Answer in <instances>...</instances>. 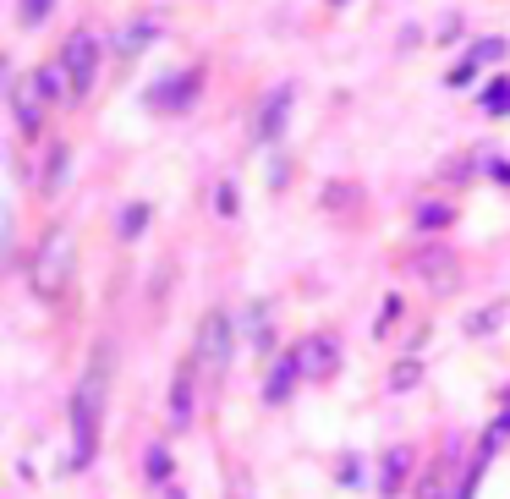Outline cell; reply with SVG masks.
Listing matches in <instances>:
<instances>
[{"instance_id":"6da1fadb","label":"cell","mask_w":510,"mask_h":499,"mask_svg":"<svg viewBox=\"0 0 510 499\" xmlns=\"http://www.w3.org/2000/svg\"><path fill=\"white\" fill-rule=\"evenodd\" d=\"M110 362L116 352L100 346L88 362V373L77 379V395H72V466H88L100 455V433H105V400H110Z\"/></svg>"},{"instance_id":"7a4b0ae2","label":"cell","mask_w":510,"mask_h":499,"mask_svg":"<svg viewBox=\"0 0 510 499\" xmlns=\"http://www.w3.org/2000/svg\"><path fill=\"white\" fill-rule=\"evenodd\" d=\"M72 274H77V236L67 226H55L44 242H39V253H34V269H28V280H34V291L39 302H60L72 291Z\"/></svg>"},{"instance_id":"3957f363","label":"cell","mask_w":510,"mask_h":499,"mask_svg":"<svg viewBox=\"0 0 510 499\" xmlns=\"http://www.w3.org/2000/svg\"><path fill=\"white\" fill-rule=\"evenodd\" d=\"M231 352H236V324L226 307H209V313L198 319V340H193V368L203 373L209 384L226 379V368H231Z\"/></svg>"},{"instance_id":"277c9868","label":"cell","mask_w":510,"mask_h":499,"mask_svg":"<svg viewBox=\"0 0 510 499\" xmlns=\"http://www.w3.org/2000/svg\"><path fill=\"white\" fill-rule=\"evenodd\" d=\"M60 67H67L72 99H88V88L100 83V39H93L88 28H77V34L67 39V50H60Z\"/></svg>"},{"instance_id":"5b68a950","label":"cell","mask_w":510,"mask_h":499,"mask_svg":"<svg viewBox=\"0 0 510 499\" xmlns=\"http://www.w3.org/2000/svg\"><path fill=\"white\" fill-rule=\"evenodd\" d=\"M291 357H297V368H302V379L324 384V379H335V368H340V340H335V335H307Z\"/></svg>"},{"instance_id":"8992f818","label":"cell","mask_w":510,"mask_h":499,"mask_svg":"<svg viewBox=\"0 0 510 499\" xmlns=\"http://www.w3.org/2000/svg\"><path fill=\"white\" fill-rule=\"evenodd\" d=\"M6 99H12V121H17V132H22V138H39V132H44V105H50L44 93H39V83H34V77H17Z\"/></svg>"},{"instance_id":"52a82bcc","label":"cell","mask_w":510,"mask_h":499,"mask_svg":"<svg viewBox=\"0 0 510 499\" xmlns=\"http://www.w3.org/2000/svg\"><path fill=\"white\" fill-rule=\"evenodd\" d=\"M411 269L423 274V286H428L434 297H450V291L461 286V269H456V253H444V247H439V253H418V258H411Z\"/></svg>"},{"instance_id":"ba28073f","label":"cell","mask_w":510,"mask_h":499,"mask_svg":"<svg viewBox=\"0 0 510 499\" xmlns=\"http://www.w3.org/2000/svg\"><path fill=\"white\" fill-rule=\"evenodd\" d=\"M193 93H198V72H181V77H159L148 88V105L154 110H171V105H193Z\"/></svg>"},{"instance_id":"9c48e42d","label":"cell","mask_w":510,"mask_h":499,"mask_svg":"<svg viewBox=\"0 0 510 499\" xmlns=\"http://www.w3.org/2000/svg\"><path fill=\"white\" fill-rule=\"evenodd\" d=\"M285 110H291V83H275V93L259 110V143H275L285 132Z\"/></svg>"},{"instance_id":"30bf717a","label":"cell","mask_w":510,"mask_h":499,"mask_svg":"<svg viewBox=\"0 0 510 499\" xmlns=\"http://www.w3.org/2000/svg\"><path fill=\"white\" fill-rule=\"evenodd\" d=\"M297 357H280L275 368H269V384H264V400L269 407H285V400H291V384H297Z\"/></svg>"},{"instance_id":"8fae6325","label":"cell","mask_w":510,"mask_h":499,"mask_svg":"<svg viewBox=\"0 0 510 499\" xmlns=\"http://www.w3.org/2000/svg\"><path fill=\"white\" fill-rule=\"evenodd\" d=\"M171 423H176V433L193 428V379H187V373L171 379Z\"/></svg>"},{"instance_id":"7c38bea8","label":"cell","mask_w":510,"mask_h":499,"mask_svg":"<svg viewBox=\"0 0 510 499\" xmlns=\"http://www.w3.org/2000/svg\"><path fill=\"white\" fill-rule=\"evenodd\" d=\"M444 478H450V455H434L423 483H418V499H444Z\"/></svg>"},{"instance_id":"4fadbf2b","label":"cell","mask_w":510,"mask_h":499,"mask_svg":"<svg viewBox=\"0 0 510 499\" xmlns=\"http://www.w3.org/2000/svg\"><path fill=\"white\" fill-rule=\"evenodd\" d=\"M34 83H39V93H44V99H67V93H72V83H67V67H60V60H55V67H39V72H34Z\"/></svg>"},{"instance_id":"5bb4252c","label":"cell","mask_w":510,"mask_h":499,"mask_svg":"<svg viewBox=\"0 0 510 499\" xmlns=\"http://www.w3.org/2000/svg\"><path fill=\"white\" fill-rule=\"evenodd\" d=\"M148 44H154V22H132V28H126V34L116 39V50H121L126 60H132V55H143Z\"/></svg>"},{"instance_id":"9a60e30c","label":"cell","mask_w":510,"mask_h":499,"mask_svg":"<svg viewBox=\"0 0 510 499\" xmlns=\"http://www.w3.org/2000/svg\"><path fill=\"white\" fill-rule=\"evenodd\" d=\"M406 466H411V450H390V455H385V478H379V488L395 494V488L406 483Z\"/></svg>"},{"instance_id":"2e32d148","label":"cell","mask_w":510,"mask_h":499,"mask_svg":"<svg viewBox=\"0 0 510 499\" xmlns=\"http://www.w3.org/2000/svg\"><path fill=\"white\" fill-rule=\"evenodd\" d=\"M67 165H72V148H67V143L50 148V176H44V193H60V181H67Z\"/></svg>"},{"instance_id":"e0dca14e","label":"cell","mask_w":510,"mask_h":499,"mask_svg":"<svg viewBox=\"0 0 510 499\" xmlns=\"http://www.w3.org/2000/svg\"><path fill=\"white\" fill-rule=\"evenodd\" d=\"M456 214H450V203H418V226L423 231H439V226H450Z\"/></svg>"},{"instance_id":"ac0fdd59","label":"cell","mask_w":510,"mask_h":499,"mask_svg":"<svg viewBox=\"0 0 510 499\" xmlns=\"http://www.w3.org/2000/svg\"><path fill=\"white\" fill-rule=\"evenodd\" d=\"M148 483H171V455H165V445H148Z\"/></svg>"},{"instance_id":"d6986e66","label":"cell","mask_w":510,"mask_h":499,"mask_svg":"<svg viewBox=\"0 0 510 499\" xmlns=\"http://www.w3.org/2000/svg\"><path fill=\"white\" fill-rule=\"evenodd\" d=\"M50 12H55V0H17V17H22L28 28H39Z\"/></svg>"},{"instance_id":"ffe728a7","label":"cell","mask_w":510,"mask_h":499,"mask_svg":"<svg viewBox=\"0 0 510 499\" xmlns=\"http://www.w3.org/2000/svg\"><path fill=\"white\" fill-rule=\"evenodd\" d=\"M483 105H489L494 115H505V110H510V83H505V77H494V83H489V93H483Z\"/></svg>"},{"instance_id":"44dd1931","label":"cell","mask_w":510,"mask_h":499,"mask_svg":"<svg viewBox=\"0 0 510 499\" xmlns=\"http://www.w3.org/2000/svg\"><path fill=\"white\" fill-rule=\"evenodd\" d=\"M143 226H148V203H132L121 214V236H143Z\"/></svg>"},{"instance_id":"7402d4cb","label":"cell","mask_w":510,"mask_h":499,"mask_svg":"<svg viewBox=\"0 0 510 499\" xmlns=\"http://www.w3.org/2000/svg\"><path fill=\"white\" fill-rule=\"evenodd\" d=\"M466 60H477V67H489V60H505V39H483V44H472V55Z\"/></svg>"},{"instance_id":"603a6c76","label":"cell","mask_w":510,"mask_h":499,"mask_svg":"<svg viewBox=\"0 0 510 499\" xmlns=\"http://www.w3.org/2000/svg\"><path fill=\"white\" fill-rule=\"evenodd\" d=\"M418 379H423V368H418V362H395V373H390V390H411Z\"/></svg>"},{"instance_id":"cb8c5ba5","label":"cell","mask_w":510,"mask_h":499,"mask_svg":"<svg viewBox=\"0 0 510 499\" xmlns=\"http://www.w3.org/2000/svg\"><path fill=\"white\" fill-rule=\"evenodd\" d=\"M214 209H219V214H236V186H231V181L214 186Z\"/></svg>"},{"instance_id":"d4e9b609","label":"cell","mask_w":510,"mask_h":499,"mask_svg":"<svg viewBox=\"0 0 510 499\" xmlns=\"http://www.w3.org/2000/svg\"><path fill=\"white\" fill-rule=\"evenodd\" d=\"M499 324V307H494V313H472L466 319V335H483V329H494Z\"/></svg>"},{"instance_id":"484cf974","label":"cell","mask_w":510,"mask_h":499,"mask_svg":"<svg viewBox=\"0 0 510 499\" xmlns=\"http://www.w3.org/2000/svg\"><path fill=\"white\" fill-rule=\"evenodd\" d=\"M395 319H401V297H385V319H379V335H385Z\"/></svg>"},{"instance_id":"4316f807","label":"cell","mask_w":510,"mask_h":499,"mask_svg":"<svg viewBox=\"0 0 510 499\" xmlns=\"http://www.w3.org/2000/svg\"><path fill=\"white\" fill-rule=\"evenodd\" d=\"M340 483H363V461H357V455L340 461Z\"/></svg>"},{"instance_id":"83f0119b","label":"cell","mask_w":510,"mask_h":499,"mask_svg":"<svg viewBox=\"0 0 510 499\" xmlns=\"http://www.w3.org/2000/svg\"><path fill=\"white\" fill-rule=\"evenodd\" d=\"M231 499H252V494H247V488H236V494H231Z\"/></svg>"},{"instance_id":"f1b7e54d","label":"cell","mask_w":510,"mask_h":499,"mask_svg":"<svg viewBox=\"0 0 510 499\" xmlns=\"http://www.w3.org/2000/svg\"><path fill=\"white\" fill-rule=\"evenodd\" d=\"M330 6H346V0H330Z\"/></svg>"}]
</instances>
